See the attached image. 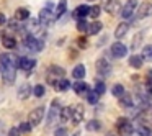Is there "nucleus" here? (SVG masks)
<instances>
[{
	"instance_id": "1",
	"label": "nucleus",
	"mask_w": 152,
	"mask_h": 136,
	"mask_svg": "<svg viewBox=\"0 0 152 136\" xmlns=\"http://www.w3.org/2000/svg\"><path fill=\"white\" fill-rule=\"evenodd\" d=\"M18 64H20V59L13 53H4L0 56V72H2V77H4L5 84L15 82Z\"/></svg>"
},
{
	"instance_id": "2",
	"label": "nucleus",
	"mask_w": 152,
	"mask_h": 136,
	"mask_svg": "<svg viewBox=\"0 0 152 136\" xmlns=\"http://www.w3.org/2000/svg\"><path fill=\"white\" fill-rule=\"evenodd\" d=\"M23 46L26 51H33V53H39V51H43L44 48V43L41 40H38V38H34L31 33H28L26 36L23 38Z\"/></svg>"
},
{
	"instance_id": "3",
	"label": "nucleus",
	"mask_w": 152,
	"mask_h": 136,
	"mask_svg": "<svg viewBox=\"0 0 152 136\" xmlns=\"http://www.w3.org/2000/svg\"><path fill=\"white\" fill-rule=\"evenodd\" d=\"M116 129H118V133L121 136H131L134 133V125L131 123L129 118L121 116V118L116 120Z\"/></svg>"
},
{
	"instance_id": "4",
	"label": "nucleus",
	"mask_w": 152,
	"mask_h": 136,
	"mask_svg": "<svg viewBox=\"0 0 152 136\" xmlns=\"http://www.w3.org/2000/svg\"><path fill=\"white\" fill-rule=\"evenodd\" d=\"M95 67H96V74H98L100 77H108L110 74H111V64H110V61H106L105 57H100V59L96 61Z\"/></svg>"
},
{
	"instance_id": "5",
	"label": "nucleus",
	"mask_w": 152,
	"mask_h": 136,
	"mask_svg": "<svg viewBox=\"0 0 152 136\" xmlns=\"http://www.w3.org/2000/svg\"><path fill=\"white\" fill-rule=\"evenodd\" d=\"M61 110H62L61 102H59V100H53L51 108H49V113H48V125H53V123L59 118V116H61Z\"/></svg>"
},
{
	"instance_id": "6",
	"label": "nucleus",
	"mask_w": 152,
	"mask_h": 136,
	"mask_svg": "<svg viewBox=\"0 0 152 136\" xmlns=\"http://www.w3.org/2000/svg\"><path fill=\"white\" fill-rule=\"evenodd\" d=\"M44 107H38V108H34L33 112L30 113V116H28V121H30L31 126H38L41 121H43L44 118Z\"/></svg>"
},
{
	"instance_id": "7",
	"label": "nucleus",
	"mask_w": 152,
	"mask_h": 136,
	"mask_svg": "<svg viewBox=\"0 0 152 136\" xmlns=\"http://www.w3.org/2000/svg\"><path fill=\"white\" fill-rule=\"evenodd\" d=\"M110 53H111V56L116 57V59H119V57H124L126 54H128V46H126L124 43H119V41H116V43L111 44V48H110Z\"/></svg>"
},
{
	"instance_id": "8",
	"label": "nucleus",
	"mask_w": 152,
	"mask_h": 136,
	"mask_svg": "<svg viewBox=\"0 0 152 136\" xmlns=\"http://www.w3.org/2000/svg\"><path fill=\"white\" fill-rule=\"evenodd\" d=\"M152 15V4L151 2H142L137 8H136V20H142V18Z\"/></svg>"
},
{
	"instance_id": "9",
	"label": "nucleus",
	"mask_w": 152,
	"mask_h": 136,
	"mask_svg": "<svg viewBox=\"0 0 152 136\" xmlns=\"http://www.w3.org/2000/svg\"><path fill=\"white\" fill-rule=\"evenodd\" d=\"M64 74H66V71H64L62 67H59V66H51L49 69H48V80H49V84H54L57 79L64 77Z\"/></svg>"
},
{
	"instance_id": "10",
	"label": "nucleus",
	"mask_w": 152,
	"mask_h": 136,
	"mask_svg": "<svg viewBox=\"0 0 152 136\" xmlns=\"http://www.w3.org/2000/svg\"><path fill=\"white\" fill-rule=\"evenodd\" d=\"M51 7H53V5L48 4L46 7L39 12V18H38V21H39L41 25H46V23H49V21H53V8Z\"/></svg>"
},
{
	"instance_id": "11",
	"label": "nucleus",
	"mask_w": 152,
	"mask_h": 136,
	"mask_svg": "<svg viewBox=\"0 0 152 136\" xmlns=\"http://www.w3.org/2000/svg\"><path fill=\"white\" fill-rule=\"evenodd\" d=\"M134 131L139 136H152V125H149L145 121H137L134 126Z\"/></svg>"
},
{
	"instance_id": "12",
	"label": "nucleus",
	"mask_w": 152,
	"mask_h": 136,
	"mask_svg": "<svg viewBox=\"0 0 152 136\" xmlns=\"http://www.w3.org/2000/svg\"><path fill=\"white\" fill-rule=\"evenodd\" d=\"M136 8H137V0H128L124 4V7H123V10H121V17L129 18L136 12Z\"/></svg>"
},
{
	"instance_id": "13",
	"label": "nucleus",
	"mask_w": 152,
	"mask_h": 136,
	"mask_svg": "<svg viewBox=\"0 0 152 136\" xmlns=\"http://www.w3.org/2000/svg\"><path fill=\"white\" fill-rule=\"evenodd\" d=\"M83 116H85V110H83V105H75L72 108V123L74 125H79L80 121L83 120Z\"/></svg>"
},
{
	"instance_id": "14",
	"label": "nucleus",
	"mask_w": 152,
	"mask_h": 136,
	"mask_svg": "<svg viewBox=\"0 0 152 136\" xmlns=\"http://www.w3.org/2000/svg\"><path fill=\"white\" fill-rule=\"evenodd\" d=\"M34 66H36V61H34L33 57H20V64H18V67L23 69L25 72H31Z\"/></svg>"
},
{
	"instance_id": "15",
	"label": "nucleus",
	"mask_w": 152,
	"mask_h": 136,
	"mask_svg": "<svg viewBox=\"0 0 152 136\" xmlns=\"http://www.w3.org/2000/svg\"><path fill=\"white\" fill-rule=\"evenodd\" d=\"M102 8H105L106 13L115 15V13H118V8H121V7H119L118 0H105V4H103Z\"/></svg>"
},
{
	"instance_id": "16",
	"label": "nucleus",
	"mask_w": 152,
	"mask_h": 136,
	"mask_svg": "<svg viewBox=\"0 0 152 136\" xmlns=\"http://www.w3.org/2000/svg\"><path fill=\"white\" fill-rule=\"evenodd\" d=\"M128 30H129V23H128V21H123V23H119L118 26H116V30H115V38H116V40H121V38H124L126 33H128Z\"/></svg>"
},
{
	"instance_id": "17",
	"label": "nucleus",
	"mask_w": 152,
	"mask_h": 136,
	"mask_svg": "<svg viewBox=\"0 0 152 136\" xmlns=\"http://www.w3.org/2000/svg\"><path fill=\"white\" fill-rule=\"evenodd\" d=\"M72 87H74V92L79 93V95H87V93H88V90H90V87L87 85L85 82H82V80H77Z\"/></svg>"
},
{
	"instance_id": "18",
	"label": "nucleus",
	"mask_w": 152,
	"mask_h": 136,
	"mask_svg": "<svg viewBox=\"0 0 152 136\" xmlns=\"http://www.w3.org/2000/svg\"><path fill=\"white\" fill-rule=\"evenodd\" d=\"M142 64H144V57H142V54L139 56V54H132L131 57H129V66L134 67V69H141Z\"/></svg>"
},
{
	"instance_id": "19",
	"label": "nucleus",
	"mask_w": 152,
	"mask_h": 136,
	"mask_svg": "<svg viewBox=\"0 0 152 136\" xmlns=\"http://www.w3.org/2000/svg\"><path fill=\"white\" fill-rule=\"evenodd\" d=\"M53 85H54V89L59 90V92H66V90L70 87V82L67 79H64V77H61V79H57Z\"/></svg>"
},
{
	"instance_id": "20",
	"label": "nucleus",
	"mask_w": 152,
	"mask_h": 136,
	"mask_svg": "<svg viewBox=\"0 0 152 136\" xmlns=\"http://www.w3.org/2000/svg\"><path fill=\"white\" fill-rule=\"evenodd\" d=\"M119 105L124 107V108H129V107L134 105V100H132V97L129 95L128 92H124L121 97H119Z\"/></svg>"
},
{
	"instance_id": "21",
	"label": "nucleus",
	"mask_w": 152,
	"mask_h": 136,
	"mask_svg": "<svg viewBox=\"0 0 152 136\" xmlns=\"http://www.w3.org/2000/svg\"><path fill=\"white\" fill-rule=\"evenodd\" d=\"M88 13H90L88 5H79V7L75 8V12H74V17L75 18H85Z\"/></svg>"
},
{
	"instance_id": "22",
	"label": "nucleus",
	"mask_w": 152,
	"mask_h": 136,
	"mask_svg": "<svg viewBox=\"0 0 152 136\" xmlns=\"http://www.w3.org/2000/svg\"><path fill=\"white\" fill-rule=\"evenodd\" d=\"M85 66H83V64H77L75 67H74V71H72V76L75 77L77 80H82L83 77H85Z\"/></svg>"
},
{
	"instance_id": "23",
	"label": "nucleus",
	"mask_w": 152,
	"mask_h": 136,
	"mask_svg": "<svg viewBox=\"0 0 152 136\" xmlns=\"http://www.w3.org/2000/svg\"><path fill=\"white\" fill-rule=\"evenodd\" d=\"M103 28V23L102 21H92V23L88 25V30H87V33L88 35H98L100 31H102Z\"/></svg>"
},
{
	"instance_id": "24",
	"label": "nucleus",
	"mask_w": 152,
	"mask_h": 136,
	"mask_svg": "<svg viewBox=\"0 0 152 136\" xmlns=\"http://www.w3.org/2000/svg\"><path fill=\"white\" fill-rule=\"evenodd\" d=\"M28 18H30V12H28V8H18V10L15 12V20L26 21Z\"/></svg>"
},
{
	"instance_id": "25",
	"label": "nucleus",
	"mask_w": 152,
	"mask_h": 136,
	"mask_svg": "<svg viewBox=\"0 0 152 136\" xmlns=\"http://www.w3.org/2000/svg\"><path fill=\"white\" fill-rule=\"evenodd\" d=\"M2 44H4L5 48H8V49H13V48L17 46V40H15L13 36H10V35H5V36L2 38Z\"/></svg>"
},
{
	"instance_id": "26",
	"label": "nucleus",
	"mask_w": 152,
	"mask_h": 136,
	"mask_svg": "<svg viewBox=\"0 0 152 136\" xmlns=\"http://www.w3.org/2000/svg\"><path fill=\"white\" fill-rule=\"evenodd\" d=\"M30 93H31V85L25 84V85H21L20 90H18V99L25 100V99H28V97H30Z\"/></svg>"
},
{
	"instance_id": "27",
	"label": "nucleus",
	"mask_w": 152,
	"mask_h": 136,
	"mask_svg": "<svg viewBox=\"0 0 152 136\" xmlns=\"http://www.w3.org/2000/svg\"><path fill=\"white\" fill-rule=\"evenodd\" d=\"M66 8H67V0H59V4H57V7H56V13H54V17L61 18L64 15V12H66Z\"/></svg>"
},
{
	"instance_id": "28",
	"label": "nucleus",
	"mask_w": 152,
	"mask_h": 136,
	"mask_svg": "<svg viewBox=\"0 0 152 136\" xmlns=\"http://www.w3.org/2000/svg\"><path fill=\"white\" fill-rule=\"evenodd\" d=\"M61 121H69L70 118H72V107H64L62 110H61Z\"/></svg>"
},
{
	"instance_id": "29",
	"label": "nucleus",
	"mask_w": 152,
	"mask_h": 136,
	"mask_svg": "<svg viewBox=\"0 0 152 136\" xmlns=\"http://www.w3.org/2000/svg\"><path fill=\"white\" fill-rule=\"evenodd\" d=\"M87 129H88V131H100V129H102V121H100V120H90L88 123H87Z\"/></svg>"
},
{
	"instance_id": "30",
	"label": "nucleus",
	"mask_w": 152,
	"mask_h": 136,
	"mask_svg": "<svg viewBox=\"0 0 152 136\" xmlns=\"http://www.w3.org/2000/svg\"><path fill=\"white\" fill-rule=\"evenodd\" d=\"M98 93L95 92V90H88V93H87V102L90 103V105H95L96 102H98Z\"/></svg>"
},
{
	"instance_id": "31",
	"label": "nucleus",
	"mask_w": 152,
	"mask_h": 136,
	"mask_svg": "<svg viewBox=\"0 0 152 136\" xmlns=\"http://www.w3.org/2000/svg\"><path fill=\"white\" fill-rule=\"evenodd\" d=\"M111 93H113L115 97H118V99H119V97L124 93V87H123L121 84H115V85L111 87Z\"/></svg>"
},
{
	"instance_id": "32",
	"label": "nucleus",
	"mask_w": 152,
	"mask_h": 136,
	"mask_svg": "<svg viewBox=\"0 0 152 136\" xmlns=\"http://www.w3.org/2000/svg\"><path fill=\"white\" fill-rule=\"evenodd\" d=\"M77 30H79L80 33H85V31L88 30V23L85 21V18H79V21H77Z\"/></svg>"
},
{
	"instance_id": "33",
	"label": "nucleus",
	"mask_w": 152,
	"mask_h": 136,
	"mask_svg": "<svg viewBox=\"0 0 152 136\" xmlns=\"http://www.w3.org/2000/svg\"><path fill=\"white\" fill-rule=\"evenodd\" d=\"M142 57L145 61H152V44H149V46H145L142 49Z\"/></svg>"
},
{
	"instance_id": "34",
	"label": "nucleus",
	"mask_w": 152,
	"mask_h": 136,
	"mask_svg": "<svg viewBox=\"0 0 152 136\" xmlns=\"http://www.w3.org/2000/svg\"><path fill=\"white\" fill-rule=\"evenodd\" d=\"M100 13H102V7H98V5H93V7H90V17H92V18H95V20H96V18H98L100 17Z\"/></svg>"
},
{
	"instance_id": "35",
	"label": "nucleus",
	"mask_w": 152,
	"mask_h": 136,
	"mask_svg": "<svg viewBox=\"0 0 152 136\" xmlns=\"http://www.w3.org/2000/svg\"><path fill=\"white\" fill-rule=\"evenodd\" d=\"M44 92H46V89H44V85H41V84H38V85L33 87V93L38 97V99H39V97H43Z\"/></svg>"
},
{
	"instance_id": "36",
	"label": "nucleus",
	"mask_w": 152,
	"mask_h": 136,
	"mask_svg": "<svg viewBox=\"0 0 152 136\" xmlns=\"http://www.w3.org/2000/svg\"><path fill=\"white\" fill-rule=\"evenodd\" d=\"M93 90H95L98 95H103L105 90H106V87H105V84H103L102 80H96V85H95V89H93Z\"/></svg>"
},
{
	"instance_id": "37",
	"label": "nucleus",
	"mask_w": 152,
	"mask_h": 136,
	"mask_svg": "<svg viewBox=\"0 0 152 136\" xmlns=\"http://www.w3.org/2000/svg\"><path fill=\"white\" fill-rule=\"evenodd\" d=\"M142 38H144V33H137V35H136L134 40H132V49H136V48L142 43Z\"/></svg>"
},
{
	"instance_id": "38",
	"label": "nucleus",
	"mask_w": 152,
	"mask_h": 136,
	"mask_svg": "<svg viewBox=\"0 0 152 136\" xmlns=\"http://www.w3.org/2000/svg\"><path fill=\"white\" fill-rule=\"evenodd\" d=\"M30 129H31L30 121H28V123H21V125H20V131H21V133H28Z\"/></svg>"
},
{
	"instance_id": "39",
	"label": "nucleus",
	"mask_w": 152,
	"mask_h": 136,
	"mask_svg": "<svg viewBox=\"0 0 152 136\" xmlns=\"http://www.w3.org/2000/svg\"><path fill=\"white\" fill-rule=\"evenodd\" d=\"M54 136H67V129L66 128H57L54 131Z\"/></svg>"
},
{
	"instance_id": "40",
	"label": "nucleus",
	"mask_w": 152,
	"mask_h": 136,
	"mask_svg": "<svg viewBox=\"0 0 152 136\" xmlns=\"http://www.w3.org/2000/svg\"><path fill=\"white\" fill-rule=\"evenodd\" d=\"M20 128H12L10 131H8V136H20Z\"/></svg>"
},
{
	"instance_id": "41",
	"label": "nucleus",
	"mask_w": 152,
	"mask_h": 136,
	"mask_svg": "<svg viewBox=\"0 0 152 136\" xmlns=\"http://www.w3.org/2000/svg\"><path fill=\"white\" fill-rule=\"evenodd\" d=\"M77 43H79V46L83 49V48H87V44H88V41H87L85 38H79V41H77Z\"/></svg>"
},
{
	"instance_id": "42",
	"label": "nucleus",
	"mask_w": 152,
	"mask_h": 136,
	"mask_svg": "<svg viewBox=\"0 0 152 136\" xmlns=\"http://www.w3.org/2000/svg\"><path fill=\"white\" fill-rule=\"evenodd\" d=\"M5 23H7V18H5L4 13H0V26H2V25H5Z\"/></svg>"
},
{
	"instance_id": "43",
	"label": "nucleus",
	"mask_w": 152,
	"mask_h": 136,
	"mask_svg": "<svg viewBox=\"0 0 152 136\" xmlns=\"http://www.w3.org/2000/svg\"><path fill=\"white\" fill-rule=\"evenodd\" d=\"M0 136H4V125L0 123Z\"/></svg>"
},
{
	"instance_id": "44",
	"label": "nucleus",
	"mask_w": 152,
	"mask_h": 136,
	"mask_svg": "<svg viewBox=\"0 0 152 136\" xmlns=\"http://www.w3.org/2000/svg\"><path fill=\"white\" fill-rule=\"evenodd\" d=\"M74 136H80V133H74Z\"/></svg>"
},
{
	"instance_id": "45",
	"label": "nucleus",
	"mask_w": 152,
	"mask_h": 136,
	"mask_svg": "<svg viewBox=\"0 0 152 136\" xmlns=\"http://www.w3.org/2000/svg\"><path fill=\"white\" fill-rule=\"evenodd\" d=\"M106 136H113V135H106Z\"/></svg>"
},
{
	"instance_id": "46",
	"label": "nucleus",
	"mask_w": 152,
	"mask_h": 136,
	"mask_svg": "<svg viewBox=\"0 0 152 136\" xmlns=\"http://www.w3.org/2000/svg\"><path fill=\"white\" fill-rule=\"evenodd\" d=\"M88 2H93V0H88Z\"/></svg>"
}]
</instances>
